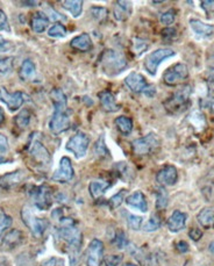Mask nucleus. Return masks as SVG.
<instances>
[{
	"label": "nucleus",
	"instance_id": "nucleus-1",
	"mask_svg": "<svg viewBox=\"0 0 214 266\" xmlns=\"http://www.w3.org/2000/svg\"><path fill=\"white\" fill-rule=\"evenodd\" d=\"M58 236L66 242L69 247L70 265L78 266L80 263V246H82V232L77 228L76 222L72 218L62 217L60 220Z\"/></svg>",
	"mask_w": 214,
	"mask_h": 266
},
{
	"label": "nucleus",
	"instance_id": "nucleus-2",
	"mask_svg": "<svg viewBox=\"0 0 214 266\" xmlns=\"http://www.w3.org/2000/svg\"><path fill=\"white\" fill-rule=\"evenodd\" d=\"M50 96L54 104V113L49 121V129L51 133L58 135L66 132L70 128V125H71L70 111L66 105V97L63 91L55 89Z\"/></svg>",
	"mask_w": 214,
	"mask_h": 266
},
{
	"label": "nucleus",
	"instance_id": "nucleus-3",
	"mask_svg": "<svg viewBox=\"0 0 214 266\" xmlns=\"http://www.w3.org/2000/svg\"><path fill=\"white\" fill-rule=\"evenodd\" d=\"M191 94H192V86L183 85L164 101V108L169 114L172 115L185 112L191 106Z\"/></svg>",
	"mask_w": 214,
	"mask_h": 266
},
{
	"label": "nucleus",
	"instance_id": "nucleus-4",
	"mask_svg": "<svg viewBox=\"0 0 214 266\" xmlns=\"http://www.w3.org/2000/svg\"><path fill=\"white\" fill-rule=\"evenodd\" d=\"M99 64L102 72L110 77L120 75L128 67L127 60L120 53L113 49H107L99 58Z\"/></svg>",
	"mask_w": 214,
	"mask_h": 266
},
{
	"label": "nucleus",
	"instance_id": "nucleus-5",
	"mask_svg": "<svg viewBox=\"0 0 214 266\" xmlns=\"http://www.w3.org/2000/svg\"><path fill=\"white\" fill-rule=\"evenodd\" d=\"M133 151L139 156L151 155L160 148L161 140L155 133H149L146 136L133 141Z\"/></svg>",
	"mask_w": 214,
	"mask_h": 266
},
{
	"label": "nucleus",
	"instance_id": "nucleus-6",
	"mask_svg": "<svg viewBox=\"0 0 214 266\" xmlns=\"http://www.w3.org/2000/svg\"><path fill=\"white\" fill-rule=\"evenodd\" d=\"M21 218L26 224V227H27L36 237H41L44 234V231H46V229L48 228V222L46 221V218L38 217L28 207H24V208H22Z\"/></svg>",
	"mask_w": 214,
	"mask_h": 266
},
{
	"label": "nucleus",
	"instance_id": "nucleus-7",
	"mask_svg": "<svg viewBox=\"0 0 214 266\" xmlns=\"http://www.w3.org/2000/svg\"><path fill=\"white\" fill-rule=\"evenodd\" d=\"M175 55L176 53L173 52L172 49H169V48L157 49V50H155V52L150 53L148 56L145 58L143 67H145L146 71L148 72L149 75L155 76L162 62H164L165 60H168V58H170V57H173Z\"/></svg>",
	"mask_w": 214,
	"mask_h": 266
},
{
	"label": "nucleus",
	"instance_id": "nucleus-8",
	"mask_svg": "<svg viewBox=\"0 0 214 266\" xmlns=\"http://www.w3.org/2000/svg\"><path fill=\"white\" fill-rule=\"evenodd\" d=\"M29 195L34 205L38 207L40 210H48L53 205V198H51V189L42 185V186H33Z\"/></svg>",
	"mask_w": 214,
	"mask_h": 266
},
{
	"label": "nucleus",
	"instance_id": "nucleus-9",
	"mask_svg": "<svg viewBox=\"0 0 214 266\" xmlns=\"http://www.w3.org/2000/svg\"><path fill=\"white\" fill-rule=\"evenodd\" d=\"M88 144H90V138H88L87 135L78 132L68 141L66 150L72 152L76 158H83L86 155Z\"/></svg>",
	"mask_w": 214,
	"mask_h": 266
},
{
	"label": "nucleus",
	"instance_id": "nucleus-10",
	"mask_svg": "<svg viewBox=\"0 0 214 266\" xmlns=\"http://www.w3.org/2000/svg\"><path fill=\"white\" fill-rule=\"evenodd\" d=\"M187 77H189V69L186 65L183 63H177L164 72L163 80L167 85L175 86L182 83L183 80H185Z\"/></svg>",
	"mask_w": 214,
	"mask_h": 266
},
{
	"label": "nucleus",
	"instance_id": "nucleus-11",
	"mask_svg": "<svg viewBox=\"0 0 214 266\" xmlns=\"http://www.w3.org/2000/svg\"><path fill=\"white\" fill-rule=\"evenodd\" d=\"M104 259V243L100 239L94 238L88 244L86 265L87 266H100Z\"/></svg>",
	"mask_w": 214,
	"mask_h": 266
},
{
	"label": "nucleus",
	"instance_id": "nucleus-12",
	"mask_svg": "<svg viewBox=\"0 0 214 266\" xmlns=\"http://www.w3.org/2000/svg\"><path fill=\"white\" fill-rule=\"evenodd\" d=\"M0 100L10 108V111H17L25 104V94L20 91L10 93L5 87H0Z\"/></svg>",
	"mask_w": 214,
	"mask_h": 266
},
{
	"label": "nucleus",
	"instance_id": "nucleus-13",
	"mask_svg": "<svg viewBox=\"0 0 214 266\" xmlns=\"http://www.w3.org/2000/svg\"><path fill=\"white\" fill-rule=\"evenodd\" d=\"M73 176H75V171H73L71 160L68 157H62L60 166L51 177V179L57 183H69L70 180H72Z\"/></svg>",
	"mask_w": 214,
	"mask_h": 266
},
{
	"label": "nucleus",
	"instance_id": "nucleus-14",
	"mask_svg": "<svg viewBox=\"0 0 214 266\" xmlns=\"http://www.w3.org/2000/svg\"><path fill=\"white\" fill-rule=\"evenodd\" d=\"M29 154H31L32 158L34 159L36 163H39L40 165L48 166L51 162V156L49 151H48L47 148L38 140H35L32 143L31 149H29Z\"/></svg>",
	"mask_w": 214,
	"mask_h": 266
},
{
	"label": "nucleus",
	"instance_id": "nucleus-15",
	"mask_svg": "<svg viewBox=\"0 0 214 266\" xmlns=\"http://www.w3.org/2000/svg\"><path fill=\"white\" fill-rule=\"evenodd\" d=\"M26 172L22 170H17L14 172H10L0 176V186L4 189H13L24 181Z\"/></svg>",
	"mask_w": 214,
	"mask_h": 266
},
{
	"label": "nucleus",
	"instance_id": "nucleus-16",
	"mask_svg": "<svg viewBox=\"0 0 214 266\" xmlns=\"http://www.w3.org/2000/svg\"><path fill=\"white\" fill-rule=\"evenodd\" d=\"M156 180L158 184L163 185V186H172L178 180V172L177 169L173 165H165L163 169L158 171Z\"/></svg>",
	"mask_w": 214,
	"mask_h": 266
},
{
	"label": "nucleus",
	"instance_id": "nucleus-17",
	"mask_svg": "<svg viewBox=\"0 0 214 266\" xmlns=\"http://www.w3.org/2000/svg\"><path fill=\"white\" fill-rule=\"evenodd\" d=\"M125 84H126L128 89L134 93H142L146 87L148 86L147 79L143 77L141 74H138V72H132V74H129L127 77L125 78Z\"/></svg>",
	"mask_w": 214,
	"mask_h": 266
},
{
	"label": "nucleus",
	"instance_id": "nucleus-18",
	"mask_svg": "<svg viewBox=\"0 0 214 266\" xmlns=\"http://www.w3.org/2000/svg\"><path fill=\"white\" fill-rule=\"evenodd\" d=\"M25 240V234L19 229H12L3 237L2 245L4 249L12 250L21 245Z\"/></svg>",
	"mask_w": 214,
	"mask_h": 266
},
{
	"label": "nucleus",
	"instance_id": "nucleus-19",
	"mask_svg": "<svg viewBox=\"0 0 214 266\" xmlns=\"http://www.w3.org/2000/svg\"><path fill=\"white\" fill-rule=\"evenodd\" d=\"M127 205L132 208L138 209L142 213L148 212V203H147L146 196L142 192L136 191L134 193H132L131 195H128L126 199H125Z\"/></svg>",
	"mask_w": 214,
	"mask_h": 266
},
{
	"label": "nucleus",
	"instance_id": "nucleus-20",
	"mask_svg": "<svg viewBox=\"0 0 214 266\" xmlns=\"http://www.w3.org/2000/svg\"><path fill=\"white\" fill-rule=\"evenodd\" d=\"M186 218L187 216L185 213L180 212V210H175L167 222L169 230L171 232H178L183 230L186 225Z\"/></svg>",
	"mask_w": 214,
	"mask_h": 266
},
{
	"label": "nucleus",
	"instance_id": "nucleus-21",
	"mask_svg": "<svg viewBox=\"0 0 214 266\" xmlns=\"http://www.w3.org/2000/svg\"><path fill=\"white\" fill-rule=\"evenodd\" d=\"M98 98L99 101H100L101 107L104 108V111L109 113H114L119 111V105L117 104L116 97H114V94L112 92H110V91L107 90L101 91V92H99Z\"/></svg>",
	"mask_w": 214,
	"mask_h": 266
},
{
	"label": "nucleus",
	"instance_id": "nucleus-22",
	"mask_svg": "<svg viewBox=\"0 0 214 266\" xmlns=\"http://www.w3.org/2000/svg\"><path fill=\"white\" fill-rule=\"evenodd\" d=\"M70 46H71L72 49L82 53L90 52L92 47H93V45H92V40L87 33H83V34L73 38L71 40V42H70Z\"/></svg>",
	"mask_w": 214,
	"mask_h": 266
},
{
	"label": "nucleus",
	"instance_id": "nucleus-23",
	"mask_svg": "<svg viewBox=\"0 0 214 266\" xmlns=\"http://www.w3.org/2000/svg\"><path fill=\"white\" fill-rule=\"evenodd\" d=\"M190 27L193 31L194 34L200 36V38H211V36L214 35L213 25H207L198 19H191Z\"/></svg>",
	"mask_w": 214,
	"mask_h": 266
},
{
	"label": "nucleus",
	"instance_id": "nucleus-24",
	"mask_svg": "<svg viewBox=\"0 0 214 266\" xmlns=\"http://www.w3.org/2000/svg\"><path fill=\"white\" fill-rule=\"evenodd\" d=\"M49 18H48L43 12H36L34 16L32 17L31 26L32 29L38 34H41L46 31L48 25H49Z\"/></svg>",
	"mask_w": 214,
	"mask_h": 266
},
{
	"label": "nucleus",
	"instance_id": "nucleus-25",
	"mask_svg": "<svg viewBox=\"0 0 214 266\" xmlns=\"http://www.w3.org/2000/svg\"><path fill=\"white\" fill-rule=\"evenodd\" d=\"M111 187L110 181L105 180H94L88 185V191L93 199H99L105 194V192Z\"/></svg>",
	"mask_w": 214,
	"mask_h": 266
},
{
	"label": "nucleus",
	"instance_id": "nucleus-26",
	"mask_svg": "<svg viewBox=\"0 0 214 266\" xmlns=\"http://www.w3.org/2000/svg\"><path fill=\"white\" fill-rule=\"evenodd\" d=\"M199 224L204 229L214 228V208H204L197 215Z\"/></svg>",
	"mask_w": 214,
	"mask_h": 266
},
{
	"label": "nucleus",
	"instance_id": "nucleus-27",
	"mask_svg": "<svg viewBox=\"0 0 214 266\" xmlns=\"http://www.w3.org/2000/svg\"><path fill=\"white\" fill-rule=\"evenodd\" d=\"M132 13V6L129 2H117L114 6V18L119 21H125Z\"/></svg>",
	"mask_w": 214,
	"mask_h": 266
},
{
	"label": "nucleus",
	"instance_id": "nucleus-28",
	"mask_svg": "<svg viewBox=\"0 0 214 266\" xmlns=\"http://www.w3.org/2000/svg\"><path fill=\"white\" fill-rule=\"evenodd\" d=\"M63 9L70 12L73 18H78L82 16L83 12V2L82 0H65L62 2Z\"/></svg>",
	"mask_w": 214,
	"mask_h": 266
},
{
	"label": "nucleus",
	"instance_id": "nucleus-29",
	"mask_svg": "<svg viewBox=\"0 0 214 266\" xmlns=\"http://www.w3.org/2000/svg\"><path fill=\"white\" fill-rule=\"evenodd\" d=\"M36 74V69L34 62L31 60H26L24 61V63L21 64L19 76L22 80H31L34 78V76Z\"/></svg>",
	"mask_w": 214,
	"mask_h": 266
},
{
	"label": "nucleus",
	"instance_id": "nucleus-30",
	"mask_svg": "<svg viewBox=\"0 0 214 266\" xmlns=\"http://www.w3.org/2000/svg\"><path fill=\"white\" fill-rule=\"evenodd\" d=\"M116 126L119 132L123 134V135H128L131 134V132L133 130V120L131 118H128V116H118L116 119Z\"/></svg>",
	"mask_w": 214,
	"mask_h": 266
},
{
	"label": "nucleus",
	"instance_id": "nucleus-31",
	"mask_svg": "<svg viewBox=\"0 0 214 266\" xmlns=\"http://www.w3.org/2000/svg\"><path fill=\"white\" fill-rule=\"evenodd\" d=\"M149 49L148 41L143 39L134 38L132 41V52L136 57H140L143 53H146Z\"/></svg>",
	"mask_w": 214,
	"mask_h": 266
},
{
	"label": "nucleus",
	"instance_id": "nucleus-32",
	"mask_svg": "<svg viewBox=\"0 0 214 266\" xmlns=\"http://www.w3.org/2000/svg\"><path fill=\"white\" fill-rule=\"evenodd\" d=\"M156 195V208L157 209H165L168 206V201H169V195L168 192L165 191L164 187H160L155 193Z\"/></svg>",
	"mask_w": 214,
	"mask_h": 266
},
{
	"label": "nucleus",
	"instance_id": "nucleus-33",
	"mask_svg": "<svg viewBox=\"0 0 214 266\" xmlns=\"http://www.w3.org/2000/svg\"><path fill=\"white\" fill-rule=\"evenodd\" d=\"M14 65V57H2L0 58V76H9L12 74Z\"/></svg>",
	"mask_w": 214,
	"mask_h": 266
},
{
	"label": "nucleus",
	"instance_id": "nucleus-34",
	"mask_svg": "<svg viewBox=\"0 0 214 266\" xmlns=\"http://www.w3.org/2000/svg\"><path fill=\"white\" fill-rule=\"evenodd\" d=\"M93 152L98 158H106L107 156H109V150H107L104 135H101L97 140V142H95Z\"/></svg>",
	"mask_w": 214,
	"mask_h": 266
},
{
	"label": "nucleus",
	"instance_id": "nucleus-35",
	"mask_svg": "<svg viewBox=\"0 0 214 266\" xmlns=\"http://www.w3.org/2000/svg\"><path fill=\"white\" fill-rule=\"evenodd\" d=\"M31 112H29L28 109H24V111H21L19 114L16 116L14 121H16V125L19 127V128L25 129L26 127L29 125V122H31Z\"/></svg>",
	"mask_w": 214,
	"mask_h": 266
},
{
	"label": "nucleus",
	"instance_id": "nucleus-36",
	"mask_svg": "<svg viewBox=\"0 0 214 266\" xmlns=\"http://www.w3.org/2000/svg\"><path fill=\"white\" fill-rule=\"evenodd\" d=\"M162 225V220H161V216L160 215L155 214L151 216L148 221L146 222L145 225H143V230L145 231H156L157 229H160Z\"/></svg>",
	"mask_w": 214,
	"mask_h": 266
},
{
	"label": "nucleus",
	"instance_id": "nucleus-37",
	"mask_svg": "<svg viewBox=\"0 0 214 266\" xmlns=\"http://www.w3.org/2000/svg\"><path fill=\"white\" fill-rule=\"evenodd\" d=\"M11 225H12V217L0 209V240L3 239L4 234L7 231V229H10Z\"/></svg>",
	"mask_w": 214,
	"mask_h": 266
},
{
	"label": "nucleus",
	"instance_id": "nucleus-38",
	"mask_svg": "<svg viewBox=\"0 0 214 266\" xmlns=\"http://www.w3.org/2000/svg\"><path fill=\"white\" fill-rule=\"evenodd\" d=\"M48 35L54 39L64 38V36L66 35V28L64 25H62L61 23H57V24H55L54 26L50 27L49 31H48Z\"/></svg>",
	"mask_w": 214,
	"mask_h": 266
},
{
	"label": "nucleus",
	"instance_id": "nucleus-39",
	"mask_svg": "<svg viewBox=\"0 0 214 266\" xmlns=\"http://www.w3.org/2000/svg\"><path fill=\"white\" fill-rule=\"evenodd\" d=\"M177 38H178V31H177L175 27H168L162 31V39H163V41L167 42L168 45L176 41Z\"/></svg>",
	"mask_w": 214,
	"mask_h": 266
},
{
	"label": "nucleus",
	"instance_id": "nucleus-40",
	"mask_svg": "<svg viewBox=\"0 0 214 266\" xmlns=\"http://www.w3.org/2000/svg\"><path fill=\"white\" fill-rule=\"evenodd\" d=\"M90 12L92 18L97 21L105 20L107 18V14H109V11H107L105 7H100V6H92Z\"/></svg>",
	"mask_w": 214,
	"mask_h": 266
},
{
	"label": "nucleus",
	"instance_id": "nucleus-41",
	"mask_svg": "<svg viewBox=\"0 0 214 266\" xmlns=\"http://www.w3.org/2000/svg\"><path fill=\"white\" fill-rule=\"evenodd\" d=\"M125 194H126V191L125 189H121L119 193H117L116 195H113L112 198L109 200V206L111 209H116L119 207L121 203L125 201Z\"/></svg>",
	"mask_w": 214,
	"mask_h": 266
},
{
	"label": "nucleus",
	"instance_id": "nucleus-42",
	"mask_svg": "<svg viewBox=\"0 0 214 266\" xmlns=\"http://www.w3.org/2000/svg\"><path fill=\"white\" fill-rule=\"evenodd\" d=\"M127 216H128L127 217L128 227L131 228L132 230H139V229L142 227L143 218L141 216H138V215H133V214H128Z\"/></svg>",
	"mask_w": 214,
	"mask_h": 266
},
{
	"label": "nucleus",
	"instance_id": "nucleus-43",
	"mask_svg": "<svg viewBox=\"0 0 214 266\" xmlns=\"http://www.w3.org/2000/svg\"><path fill=\"white\" fill-rule=\"evenodd\" d=\"M176 20V11L175 10H169L167 12H164L163 14H161L160 21L161 24L167 25V26H170Z\"/></svg>",
	"mask_w": 214,
	"mask_h": 266
},
{
	"label": "nucleus",
	"instance_id": "nucleus-44",
	"mask_svg": "<svg viewBox=\"0 0 214 266\" xmlns=\"http://www.w3.org/2000/svg\"><path fill=\"white\" fill-rule=\"evenodd\" d=\"M200 7L205 11L207 19L214 18V0H204L200 3Z\"/></svg>",
	"mask_w": 214,
	"mask_h": 266
},
{
	"label": "nucleus",
	"instance_id": "nucleus-45",
	"mask_svg": "<svg viewBox=\"0 0 214 266\" xmlns=\"http://www.w3.org/2000/svg\"><path fill=\"white\" fill-rule=\"evenodd\" d=\"M206 84H207V94L211 99H214V69H211L207 72V78H206Z\"/></svg>",
	"mask_w": 214,
	"mask_h": 266
},
{
	"label": "nucleus",
	"instance_id": "nucleus-46",
	"mask_svg": "<svg viewBox=\"0 0 214 266\" xmlns=\"http://www.w3.org/2000/svg\"><path fill=\"white\" fill-rule=\"evenodd\" d=\"M123 261V256L121 254H111L105 258L106 266H119Z\"/></svg>",
	"mask_w": 214,
	"mask_h": 266
},
{
	"label": "nucleus",
	"instance_id": "nucleus-47",
	"mask_svg": "<svg viewBox=\"0 0 214 266\" xmlns=\"http://www.w3.org/2000/svg\"><path fill=\"white\" fill-rule=\"evenodd\" d=\"M16 49V46H14L13 42L9 41V40L2 39L0 38V54L4 53H10L12 50Z\"/></svg>",
	"mask_w": 214,
	"mask_h": 266
},
{
	"label": "nucleus",
	"instance_id": "nucleus-48",
	"mask_svg": "<svg viewBox=\"0 0 214 266\" xmlns=\"http://www.w3.org/2000/svg\"><path fill=\"white\" fill-rule=\"evenodd\" d=\"M0 32H6V33L11 32L9 19H7L6 13L4 12L2 9H0Z\"/></svg>",
	"mask_w": 214,
	"mask_h": 266
},
{
	"label": "nucleus",
	"instance_id": "nucleus-49",
	"mask_svg": "<svg viewBox=\"0 0 214 266\" xmlns=\"http://www.w3.org/2000/svg\"><path fill=\"white\" fill-rule=\"evenodd\" d=\"M113 242L118 247H119V249H124L125 246H127V237H126V235H125L123 231L117 232V235H116V237H114Z\"/></svg>",
	"mask_w": 214,
	"mask_h": 266
},
{
	"label": "nucleus",
	"instance_id": "nucleus-50",
	"mask_svg": "<svg viewBox=\"0 0 214 266\" xmlns=\"http://www.w3.org/2000/svg\"><path fill=\"white\" fill-rule=\"evenodd\" d=\"M9 140H7V137L5 135L0 133V155H4L6 154L7 151H9Z\"/></svg>",
	"mask_w": 214,
	"mask_h": 266
},
{
	"label": "nucleus",
	"instance_id": "nucleus-51",
	"mask_svg": "<svg viewBox=\"0 0 214 266\" xmlns=\"http://www.w3.org/2000/svg\"><path fill=\"white\" fill-rule=\"evenodd\" d=\"M176 250L180 253H185L189 251V244H187L185 240H179V242L176 244Z\"/></svg>",
	"mask_w": 214,
	"mask_h": 266
},
{
	"label": "nucleus",
	"instance_id": "nucleus-52",
	"mask_svg": "<svg viewBox=\"0 0 214 266\" xmlns=\"http://www.w3.org/2000/svg\"><path fill=\"white\" fill-rule=\"evenodd\" d=\"M189 236L194 240V242H197V240H199V239L201 238L202 231L200 230V229H198V228H192L190 230V232H189Z\"/></svg>",
	"mask_w": 214,
	"mask_h": 266
},
{
	"label": "nucleus",
	"instance_id": "nucleus-53",
	"mask_svg": "<svg viewBox=\"0 0 214 266\" xmlns=\"http://www.w3.org/2000/svg\"><path fill=\"white\" fill-rule=\"evenodd\" d=\"M142 93L145 94L146 97L153 98L155 94H156V87H155V85H153V84H148V86L146 87L145 91H143Z\"/></svg>",
	"mask_w": 214,
	"mask_h": 266
},
{
	"label": "nucleus",
	"instance_id": "nucleus-54",
	"mask_svg": "<svg viewBox=\"0 0 214 266\" xmlns=\"http://www.w3.org/2000/svg\"><path fill=\"white\" fill-rule=\"evenodd\" d=\"M41 266H56V258H49V259L44 260Z\"/></svg>",
	"mask_w": 214,
	"mask_h": 266
},
{
	"label": "nucleus",
	"instance_id": "nucleus-55",
	"mask_svg": "<svg viewBox=\"0 0 214 266\" xmlns=\"http://www.w3.org/2000/svg\"><path fill=\"white\" fill-rule=\"evenodd\" d=\"M21 4H22V5L27 6V7H35L39 3L38 2H22Z\"/></svg>",
	"mask_w": 214,
	"mask_h": 266
},
{
	"label": "nucleus",
	"instance_id": "nucleus-56",
	"mask_svg": "<svg viewBox=\"0 0 214 266\" xmlns=\"http://www.w3.org/2000/svg\"><path fill=\"white\" fill-rule=\"evenodd\" d=\"M4 121H5V113H4L3 108L0 107V125L4 123Z\"/></svg>",
	"mask_w": 214,
	"mask_h": 266
},
{
	"label": "nucleus",
	"instance_id": "nucleus-57",
	"mask_svg": "<svg viewBox=\"0 0 214 266\" xmlns=\"http://www.w3.org/2000/svg\"><path fill=\"white\" fill-rule=\"evenodd\" d=\"M208 249H209V251H211V252H213V253H214V242H212L211 244H209Z\"/></svg>",
	"mask_w": 214,
	"mask_h": 266
},
{
	"label": "nucleus",
	"instance_id": "nucleus-58",
	"mask_svg": "<svg viewBox=\"0 0 214 266\" xmlns=\"http://www.w3.org/2000/svg\"><path fill=\"white\" fill-rule=\"evenodd\" d=\"M0 266H9V264L5 263V261H0Z\"/></svg>",
	"mask_w": 214,
	"mask_h": 266
},
{
	"label": "nucleus",
	"instance_id": "nucleus-59",
	"mask_svg": "<svg viewBox=\"0 0 214 266\" xmlns=\"http://www.w3.org/2000/svg\"><path fill=\"white\" fill-rule=\"evenodd\" d=\"M124 266H138L136 264H133V263H127V264H125Z\"/></svg>",
	"mask_w": 214,
	"mask_h": 266
}]
</instances>
